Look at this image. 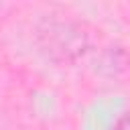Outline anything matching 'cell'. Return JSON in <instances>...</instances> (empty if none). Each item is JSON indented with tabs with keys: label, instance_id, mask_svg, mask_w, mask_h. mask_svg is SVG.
Listing matches in <instances>:
<instances>
[{
	"label": "cell",
	"instance_id": "cell-1",
	"mask_svg": "<svg viewBox=\"0 0 130 130\" xmlns=\"http://www.w3.org/2000/svg\"><path fill=\"white\" fill-rule=\"evenodd\" d=\"M114 130H130V114H126V116H122L118 122H116V126H114Z\"/></svg>",
	"mask_w": 130,
	"mask_h": 130
}]
</instances>
